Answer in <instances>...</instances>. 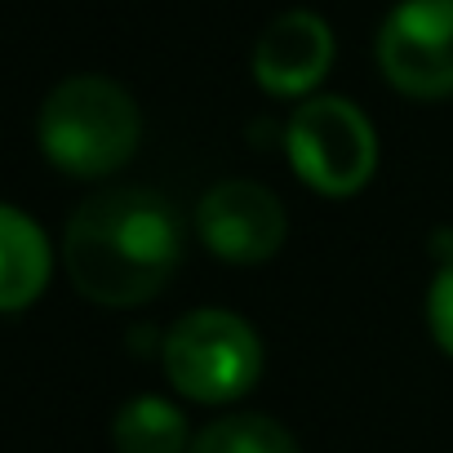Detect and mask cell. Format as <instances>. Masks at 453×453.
<instances>
[{"instance_id":"1","label":"cell","mask_w":453,"mask_h":453,"mask_svg":"<svg viewBox=\"0 0 453 453\" xmlns=\"http://www.w3.org/2000/svg\"><path fill=\"white\" fill-rule=\"evenodd\" d=\"M72 285L98 307L151 303L182 263V222L160 191L111 187L89 196L63 236Z\"/></svg>"},{"instance_id":"2","label":"cell","mask_w":453,"mask_h":453,"mask_svg":"<svg viewBox=\"0 0 453 453\" xmlns=\"http://www.w3.org/2000/svg\"><path fill=\"white\" fill-rule=\"evenodd\" d=\"M41 151L72 178H103L129 165L142 138L138 103L107 76H67L36 116Z\"/></svg>"},{"instance_id":"3","label":"cell","mask_w":453,"mask_h":453,"mask_svg":"<svg viewBox=\"0 0 453 453\" xmlns=\"http://www.w3.org/2000/svg\"><path fill=\"white\" fill-rule=\"evenodd\" d=\"M160 365L178 395L200 404H232L263 378V342L245 316L200 307L165 334Z\"/></svg>"},{"instance_id":"4","label":"cell","mask_w":453,"mask_h":453,"mask_svg":"<svg viewBox=\"0 0 453 453\" xmlns=\"http://www.w3.org/2000/svg\"><path fill=\"white\" fill-rule=\"evenodd\" d=\"M285 151L294 173L329 200L356 196L378 169V134L369 116L338 94L298 103L285 125Z\"/></svg>"},{"instance_id":"5","label":"cell","mask_w":453,"mask_h":453,"mask_svg":"<svg viewBox=\"0 0 453 453\" xmlns=\"http://www.w3.org/2000/svg\"><path fill=\"white\" fill-rule=\"evenodd\" d=\"M378 67L409 98L453 94V0H400L378 27Z\"/></svg>"},{"instance_id":"6","label":"cell","mask_w":453,"mask_h":453,"mask_svg":"<svg viewBox=\"0 0 453 453\" xmlns=\"http://www.w3.org/2000/svg\"><path fill=\"white\" fill-rule=\"evenodd\" d=\"M196 232L209 254L236 267H254L280 254L289 218L276 191L254 178H222L196 204Z\"/></svg>"},{"instance_id":"7","label":"cell","mask_w":453,"mask_h":453,"mask_svg":"<svg viewBox=\"0 0 453 453\" xmlns=\"http://www.w3.org/2000/svg\"><path fill=\"white\" fill-rule=\"evenodd\" d=\"M334 63V32L311 10L276 14L254 45V81L276 98H307Z\"/></svg>"},{"instance_id":"8","label":"cell","mask_w":453,"mask_h":453,"mask_svg":"<svg viewBox=\"0 0 453 453\" xmlns=\"http://www.w3.org/2000/svg\"><path fill=\"white\" fill-rule=\"evenodd\" d=\"M50 241L14 204H0V316L27 311L50 285Z\"/></svg>"},{"instance_id":"9","label":"cell","mask_w":453,"mask_h":453,"mask_svg":"<svg viewBox=\"0 0 453 453\" xmlns=\"http://www.w3.org/2000/svg\"><path fill=\"white\" fill-rule=\"evenodd\" d=\"M116 453H187V418L165 395H134L111 422Z\"/></svg>"},{"instance_id":"10","label":"cell","mask_w":453,"mask_h":453,"mask_svg":"<svg viewBox=\"0 0 453 453\" xmlns=\"http://www.w3.org/2000/svg\"><path fill=\"white\" fill-rule=\"evenodd\" d=\"M187 453H298V440L267 413H226L200 426Z\"/></svg>"},{"instance_id":"11","label":"cell","mask_w":453,"mask_h":453,"mask_svg":"<svg viewBox=\"0 0 453 453\" xmlns=\"http://www.w3.org/2000/svg\"><path fill=\"white\" fill-rule=\"evenodd\" d=\"M426 325H431L435 347L453 360V263H444L440 276L431 280V294H426Z\"/></svg>"}]
</instances>
